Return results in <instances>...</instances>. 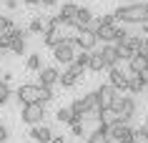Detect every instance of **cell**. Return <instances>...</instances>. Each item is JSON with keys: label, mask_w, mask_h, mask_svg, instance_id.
I'll list each match as a JSON object with an SVG mask.
<instances>
[{"label": "cell", "mask_w": 148, "mask_h": 143, "mask_svg": "<svg viewBox=\"0 0 148 143\" xmlns=\"http://www.w3.org/2000/svg\"><path fill=\"white\" fill-rule=\"evenodd\" d=\"M113 18L125 25H146L148 23V3H131L113 10Z\"/></svg>", "instance_id": "1"}, {"label": "cell", "mask_w": 148, "mask_h": 143, "mask_svg": "<svg viewBox=\"0 0 148 143\" xmlns=\"http://www.w3.org/2000/svg\"><path fill=\"white\" fill-rule=\"evenodd\" d=\"M18 101L23 105H30V103H48V101H53L55 95L50 88L45 86H33V83H23V86L18 88Z\"/></svg>", "instance_id": "2"}, {"label": "cell", "mask_w": 148, "mask_h": 143, "mask_svg": "<svg viewBox=\"0 0 148 143\" xmlns=\"http://www.w3.org/2000/svg\"><path fill=\"white\" fill-rule=\"evenodd\" d=\"M110 111L116 113L118 123H131V118L136 116V101L133 98H128V95H116V101H113V105H110Z\"/></svg>", "instance_id": "3"}, {"label": "cell", "mask_w": 148, "mask_h": 143, "mask_svg": "<svg viewBox=\"0 0 148 143\" xmlns=\"http://www.w3.org/2000/svg\"><path fill=\"white\" fill-rule=\"evenodd\" d=\"M70 40H73V45L80 48L83 53H93V48L98 45V38H95V30H93V28H83V30H78V35L70 38Z\"/></svg>", "instance_id": "4"}, {"label": "cell", "mask_w": 148, "mask_h": 143, "mask_svg": "<svg viewBox=\"0 0 148 143\" xmlns=\"http://www.w3.org/2000/svg\"><path fill=\"white\" fill-rule=\"evenodd\" d=\"M116 101V90L108 86V83H103V86L95 88V105H98V113L103 111H110V105Z\"/></svg>", "instance_id": "5"}, {"label": "cell", "mask_w": 148, "mask_h": 143, "mask_svg": "<svg viewBox=\"0 0 148 143\" xmlns=\"http://www.w3.org/2000/svg\"><path fill=\"white\" fill-rule=\"evenodd\" d=\"M53 58L58 63H63V65H70L73 58H75V45H73V40L65 38L63 43H58V45L53 48Z\"/></svg>", "instance_id": "6"}, {"label": "cell", "mask_w": 148, "mask_h": 143, "mask_svg": "<svg viewBox=\"0 0 148 143\" xmlns=\"http://www.w3.org/2000/svg\"><path fill=\"white\" fill-rule=\"evenodd\" d=\"M43 116H45V103L23 105V120H25V123H30V126H40V123H43Z\"/></svg>", "instance_id": "7"}, {"label": "cell", "mask_w": 148, "mask_h": 143, "mask_svg": "<svg viewBox=\"0 0 148 143\" xmlns=\"http://www.w3.org/2000/svg\"><path fill=\"white\" fill-rule=\"evenodd\" d=\"M90 23H93V13H90V8H78V10H75V15H73V20H70L68 25H73L75 30H83V28H90Z\"/></svg>", "instance_id": "8"}, {"label": "cell", "mask_w": 148, "mask_h": 143, "mask_svg": "<svg viewBox=\"0 0 148 143\" xmlns=\"http://www.w3.org/2000/svg\"><path fill=\"white\" fill-rule=\"evenodd\" d=\"M108 86L113 90H128V75L121 68H110L108 70Z\"/></svg>", "instance_id": "9"}, {"label": "cell", "mask_w": 148, "mask_h": 143, "mask_svg": "<svg viewBox=\"0 0 148 143\" xmlns=\"http://www.w3.org/2000/svg\"><path fill=\"white\" fill-rule=\"evenodd\" d=\"M80 73H83V70H80L78 65H73V63H70V65H68V70H65V73H60V80H58V83H60L63 88H73L75 83H78Z\"/></svg>", "instance_id": "10"}, {"label": "cell", "mask_w": 148, "mask_h": 143, "mask_svg": "<svg viewBox=\"0 0 148 143\" xmlns=\"http://www.w3.org/2000/svg\"><path fill=\"white\" fill-rule=\"evenodd\" d=\"M38 78H40L38 86L50 88V86H55V83L60 80V70H58V68H40V70H38Z\"/></svg>", "instance_id": "11"}, {"label": "cell", "mask_w": 148, "mask_h": 143, "mask_svg": "<svg viewBox=\"0 0 148 143\" xmlns=\"http://www.w3.org/2000/svg\"><path fill=\"white\" fill-rule=\"evenodd\" d=\"M30 138L38 143H50V138H53V128L45 126V123H40V126H33L30 128Z\"/></svg>", "instance_id": "12"}, {"label": "cell", "mask_w": 148, "mask_h": 143, "mask_svg": "<svg viewBox=\"0 0 148 143\" xmlns=\"http://www.w3.org/2000/svg\"><path fill=\"white\" fill-rule=\"evenodd\" d=\"M148 68V58L143 55V53H136V55L128 60V70H131V75H143Z\"/></svg>", "instance_id": "13"}, {"label": "cell", "mask_w": 148, "mask_h": 143, "mask_svg": "<svg viewBox=\"0 0 148 143\" xmlns=\"http://www.w3.org/2000/svg\"><path fill=\"white\" fill-rule=\"evenodd\" d=\"M101 55H103V63H106V68H118V53H116V45H103L101 50Z\"/></svg>", "instance_id": "14"}, {"label": "cell", "mask_w": 148, "mask_h": 143, "mask_svg": "<svg viewBox=\"0 0 148 143\" xmlns=\"http://www.w3.org/2000/svg\"><path fill=\"white\" fill-rule=\"evenodd\" d=\"M116 28H118V25H103V28H95V38L103 40L106 45H110L113 38H116Z\"/></svg>", "instance_id": "15"}, {"label": "cell", "mask_w": 148, "mask_h": 143, "mask_svg": "<svg viewBox=\"0 0 148 143\" xmlns=\"http://www.w3.org/2000/svg\"><path fill=\"white\" fill-rule=\"evenodd\" d=\"M63 40H65L63 30H43V43H45L48 48H55L58 43H63Z\"/></svg>", "instance_id": "16"}, {"label": "cell", "mask_w": 148, "mask_h": 143, "mask_svg": "<svg viewBox=\"0 0 148 143\" xmlns=\"http://www.w3.org/2000/svg\"><path fill=\"white\" fill-rule=\"evenodd\" d=\"M88 143H110V141H108V126L98 123V128L88 135Z\"/></svg>", "instance_id": "17"}, {"label": "cell", "mask_w": 148, "mask_h": 143, "mask_svg": "<svg viewBox=\"0 0 148 143\" xmlns=\"http://www.w3.org/2000/svg\"><path fill=\"white\" fill-rule=\"evenodd\" d=\"M75 10H78V5H75V3H63V8H60V13H58V18L68 25L70 20H73V15H75Z\"/></svg>", "instance_id": "18"}, {"label": "cell", "mask_w": 148, "mask_h": 143, "mask_svg": "<svg viewBox=\"0 0 148 143\" xmlns=\"http://www.w3.org/2000/svg\"><path fill=\"white\" fill-rule=\"evenodd\" d=\"M88 68L93 73H101L103 68H106V63H103V55H101V50H93L90 53V58H88Z\"/></svg>", "instance_id": "19"}, {"label": "cell", "mask_w": 148, "mask_h": 143, "mask_svg": "<svg viewBox=\"0 0 148 143\" xmlns=\"http://www.w3.org/2000/svg\"><path fill=\"white\" fill-rule=\"evenodd\" d=\"M143 88H146L143 75H128V90L131 93H143Z\"/></svg>", "instance_id": "20"}, {"label": "cell", "mask_w": 148, "mask_h": 143, "mask_svg": "<svg viewBox=\"0 0 148 143\" xmlns=\"http://www.w3.org/2000/svg\"><path fill=\"white\" fill-rule=\"evenodd\" d=\"M55 118L60 120V123H70V126H73V123H83L80 118H75V116L70 113V108H58V113H55Z\"/></svg>", "instance_id": "21"}, {"label": "cell", "mask_w": 148, "mask_h": 143, "mask_svg": "<svg viewBox=\"0 0 148 143\" xmlns=\"http://www.w3.org/2000/svg\"><path fill=\"white\" fill-rule=\"evenodd\" d=\"M10 50H13L15 55H23L25 53V38H13L10 40Z\"/></svg>", "instance_id": "22"}, {"label": "cell", "mask_w": 148, "mask_h": 143, "mask_svg": "<svg viewBox=\"0 0 148 143\" xmlns=\"http://www.w3.org/2000/svg\"><path fill=\"white\" fill-rule=\"evenodd\" d=\"M88 58H90V53H83V50H80V53H75V58H73V65H78L80 70H86L88 68Z\"/></svg>", "instance_id": "23"}, {"label": "cell", "mask_w": 148, "mask_h": 143, "mask_svg": "<svg viewBox=\"0 0 148 143\" xmlns=\"http://www.w3.org/2000/svg\"><path fill=\"white\" fill-rule=\"evenodd\" d=\"M43 30H45V23H43L40 18H33L30 25H28V33H35V35H38V33H43Z\"/></svg>", "instance_id": "24"}, {"label": "cell", "mask_w": 148, "mask_h": 143, "mask_svg": "<svg viewBox=\"0 0 148 143\" xmlns=\"http://www.w3.org/2000/svg\"><path fill=\"white\" fill-rule=\"evenodd\" d=\"M128 35H131V33L125 30V28H116V38H113V43H116V45H123L125 40H128Z\"/></svg>", "instance_id": "25"}, {"label": "cell", "mask_w": 148, "mask_h": 143, "mask_svg": "<svg viewBox=\"0 0 148 143\" xmlns=\"http://www.w3.org/2000/svg\"><path fill=\"white\" fill-rule=\"evenodd\" d=\"M10 95H13V90H10V86L8 83H3V86H0V105H5L10 101Z\"/></svg>", "instance_id": "26"}, {"label": "cell", "mask_w": 148, "mask_h": 143, "mask_svg": "<svg viewBox=\"0 0 148 143\" xmlns=\"http://www.w3.org/2000/svg\"><path fill=\"white\" fill-rule=\"evenodd\" d=\"M25 68H28V70H40V55H28Z\"/></svg>", "instance_id": "27"}, {"label": "cell", "mask_w": 148, "mask_h": 143, "mask_svg": "<svg viewBox=\"0 0 148 143\" xmlns=\"http://www.w3.org/2000/svg\"><path fill=\"white\" fill-rule=\"evenodd\" d=\"M10 28H13V20H10V15H0V35H3V33H8Z\"/></svg>", "instance_id": "28"}, {"label": "cell", "mask_w": 148, "mask_h": 143, "mask_svg": "<svg viewBox=\"0 0 148 143\" xmlns=\"http://www.w3.org/2000/svg\"><path fill=\"white\" fill-rule=\"evenodd\" d=\"M8 138H10L8 126H3V123H0V143H8Z\"/></svg>", "instance_id": "29"}, {"label": "cell", "mask_w": 148, "mask_h": 143, "mask_svg": "<svg viewBox=\"0 0 148 143\" xmlns=\"http://www.w3.org/2000/svg\"><path fill=\"white\" fill-rule=\"evenodd\" d=\"M73 135H83V123H73Z\"/></svg>", "instance_id": "30"}, {"label": "cell", "mask_w": 148, "mask_h": 143, "mask_svg": "<svg viewBox=\"0 0 148 143\" xmlns=\"http://www.w3.org/2000/svg\"><path fill=\"white\" fill-rule=\"evenodd\" d=\"M5 8H8V10H15L18 8V0H5Z\"/></svg>", "instance_id": "31"}, {"label": "cell", "mask_w": 148, "mask_h": 143, "mask_svg": "<svg viewBox=\"0 0 148 143\" xmlns=\"http://www.w3.org/2000/svg\"><path fill=\"white\" fill-rule=\"evenodd\" d=\"M140 53H143V55L148 58V35H146V38H143V48H140Z\"/></svg>", "instance_id": "32"}, {"label": "cell", "mask_w": 148, "mask_h": 143, "mask_svg": "<svg viewBox=\"0 0 148 143\" xmlns=\"http://www.w3.org/2000/svg\"><path fill=\"white\" fill-rule=\"evenodd\" d=\"M50 143H65V141H63V135H55V133H53V138H50Z\"/></svg>", "instance_id": "33"}, {"label": "cell", "mask_w": 148, "mask_h": 143, "mask_svg": "<svg viewBox=\"0 0 148 143\" xmlns=\"http://www.w3.org/2000/svg\"><path fill=\"white\" fill-rule=\"evenodd\" d=\"M40 5H55V0H40Z\"/></svg>", "instance_id": "34"}, {"label": "cell", "mask_w": 148, "mask_h": 143, "mask_svg": "<svg viewBox=\"0 0 148 143\" xmlns=\"http://www.w3.org/2000/svg\"><path fill=\"white\" fill-rule=\"evenodd\" d=\"M23 3H28V5H40V0H23Z\"/></svg>", "instance_id": "35"}, {"label": "cell", "mask_w": 148, "mask_h": 143, "mask_svg": "<svg viewBox=\"0 0 148 143\" xmlns=\"http://www.w3.org/2000/svg\"><path fill=\"white\" fill-rule=\"evenodd\" d=\"M143 80H146V86H148V68H146V73H143Z\"/></svg>", "instance_id": "36"}, {"label": "cell", "mask_w": 148, "mask_h": 143, "mask_svg": "<svg viewBox=\"0 0 148 143\" xmlns=\"http://www.w3.org/2000/svg\"><path fill=\"white\" fill-rule=\"evenodd\" d=\"M0 86H3V73H0Z\"/></svg>", "instance_id": "37"}, {"label": "cell", "mask_w": 148, "mask_h": 143, "mask_svg": "<svg viewBox=\"0 0 148 143\" xmlns=\"http://www.w3.org/2000/svg\"><path fill=\"white\" fill-rule=\"evenodd\" d=\"M131 3H138V0H128V5H131Z\"/></svg>", "instance_id": "38"}, {"label": "cell", "mask_w": 148, "mask_h": 143, "mask_svg": "<svg viewBox=\"0 0 148 143\" xmlns=\"http://www.w3.org/2000/svg\"><path fill=\"white\" fill-rule=\"evenodd\" d=\"M146 143H148V135H146Z\"/></svg>", "instance_id": "39"}, {"label": "cell", "mask_w": 148, "mask_h": 143, "mask_svg": "<svg viewBox=\"0 0 148 143\" xmlns=\"http://www.w3.org/2000/svg\"><path fill=\"white\" fill-rule=\"evenodd\" d=\"M0 55H3V50H0Z\"/></svg>", "instance_id": "40"}]
</instances>
